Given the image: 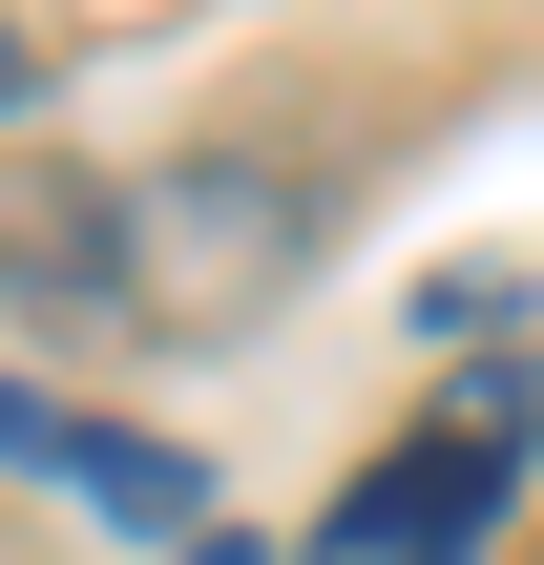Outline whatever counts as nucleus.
<instances>
[{
    "label": "nucleus",
    "instance_id": "obj_1",
    "mask_svg": "<svg viewBox=\"0 0 544 565\" xmlns=\"http://www.w3.org/2000/svg\"><path fill=\"white\" fill-rule=\"evenodd\" d=\"M503 503H524V398L419 419L377 482H335V503H314V545H294V565H482V545H503Z\"/></svg>",
    "mask_w": 544,
    "mask_h": 565
},
{
    "label": "nucleus",
    "instance_id": "obj_2",
    "mask_svg": "<svg viewBox=\"0 0 544 565\" xmlns=\"http://www.w3.org/2000/svg\"><path fill=\"white\" fill-rule=\"evenodd\" d=\"M0 461H42L84 524H189V482H210V461H168V440H126V419H63V398H21V377H0Z\"/></svg>",
    "mask_w": 544,
    "mask_h": 565
}]
</instances>
